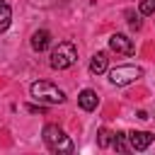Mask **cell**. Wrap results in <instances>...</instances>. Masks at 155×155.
<instances>
[{"instance_id":"cell-1","label":"cell","mask_w":155,"mask_h":155,"mask_svg":"<svg viewBox=\"0 0 155 155\" xmlns=\"http://www.w3.org/2000/svg\"><path fill=\"white\" fill-rule=\"evenodd\" d=\"M44 143L48 145V150H53V153H73L75 150V145H73V140L65 136V131L61 128V126H56V124H48V126H44Z\"/></svg>"},{"instance_id":"cell-2","label":"cell","mask_w":155,"mask_h":155,"mask_svg":"<svg viewBox=\"0 0 155 155\" xmlns=\"http://www.w3.org/2000/svg\"><path fill=\"white\" fill-rule=\"evenodd\" d=\"M31 97L41 104H63L65 102V92L58 90L53 82H46V80H39V82H31L29 87Z\"/></svg>"},{"instance_id":"cell-3","label":"cell","mask_w":155,"mask_h":155,"mask_svg":"<svg viewBox=\"0 0 155 155\" xmlns=\"http://www.w3.org/2000/svg\"><path fill=\"white\" fill-rule=\"evenodd\" d=\"M78 61V48L70 44V41H61L53 51H51V68L53 70H65V68H70L73 63Z\"/></svg>"},{"instance_id":"cell-4","label":"cell","mask_w":155,"mask_h":155,"mask_svg":"<svg viewBox=\"0 0 155 155\" xmlns=\"http://www.w3.org/2000/svg\"><path fill=\"white\" fill-rule=\"evenodd\" d=\"M140 75H143V70H140L138 65H116L114 70H109V80H111V85H116V87L131 85V82H136Z\"/></svg>"},{"instance_id":"cell-5","label":"cell","mask_w":155,"mask_h":155,"mask_svg":"<svg viewBox=\"0 0 155 155\" xmlns=\"http://www.w3.org/2000/svg\"><path fill=\"white\" fill-rule=\"evenodd\" d=\"M109 48H111L114 53L131 56V53H133V39H128L126 34H111V36H109Z\"/></svg>"},{"instance_id":"cell-6","label":"cell","mask_w":155,"mask_h":155,"mask_svg":"<svg viewBox=\"0 0 155 155\" xmlns=\"http://www.w3.org/2000/svg\"><path fill=\"white\" fill-rule=\"evenodd\" d=\"M153 133L150 131H131L128 133V145H131V150H145L150 143H153Z\"/></svg>"},{"instance_id":"cell-7","label":"cell","mask_w":155,"mask_h":155,"mask_svg":"<svg viewBox=\"0 0 155 155\" xmlns=\"http://www.w3.org/2000/svg\"><path fill=\"white\" fill-rule=\"evenodd\" d=\"M48 46H51V34H48L46 29H36V31L31 34V48L41 53V51H46Z\"/></svg>"},{"instance_id":"cell-8","label":"cell","mask_w":155,"mask_h":155,"mask_svg":"<svg viewBox=\"0 0 155 155\" xmlns=\"http://www.w3.org/2000/svg\"><path fill=\"white\" fill-rule=\"evenodd\" d=\"M107 65H109V58H107L104 51H97V53L90 58V73H92V75H102V73H107Z\"/></svg>"},{"instance_id":"cell-9","label":"cell","mask_w":155,"mask_h":155,"mask_svg":"<svg viewBox=\"0 0 155 155\" xmlns=\"http://www.w3.org/2000/svg\"><path fill=\"white\" fill-rule=\"evenodd\" d=\"M78 104H80L85 111H92V109H97L99 97H97V92H94V90H82V92L78 94Z\"/></svg>"},{"instance_id":"cell-10","label":"cell","mask_w":155,"mask_h":155,"mask_svg":"<svg viewBox=\"0 0 155 155\" xmlns=\"http://www.w3.org/2000/svg\"><path fill=\"white\" fill-rule=\"evenodd\" d=\"M97 143H99V148H109V145L114 143V133H111L109 128H99V133H97Z\"/></svg>"},{"instance_id":"cell-11","label":"cell","mask_w":155,"mask_h":155,"mask_svg":"<svg viewBox=\"0 0 155 155\" xmlns=\"http://www.w3.org/2000/svg\"><path fill=\"white\" fill-rule=\"evenodd\" d=\"M10 22H12V10L2 2V5H0V31H5V29L10 27Z\"/></svg>"},{"instance_id":"cell-12","label":"cell","mask_w":155,"mask_h":155,"mask_svg":"<svg viewBox=\"0 0 155 155\" xmlns=\"http://www.w3.org/2000/svg\"><path fill=\"white\" fill-rule=\"evenodd\" d=\"M126 138H128V133H121V131H116V133H114V143H111V145H114L119 153H126V150L131 148V145H126Z\"/></svg>"},{"instance_id":"cell-13","label":"cell","mask_w":155,"mask_h":155,"mask_svg":"<svg viewBox=\"0 0 155 155\" xmlns=\"http://www.w3.org/2000/svg\"><path fill=\"white\" fill-rule=\"evenodd\" d=\"M138 12L140 15H155V0H140L138 2Z\"/></svg>"},{"instance_id":"cell-14","label":"cell","mask_w":155,"mask_h":155,"mask_svg":"<svg viewBox=\"0 0 155 155\" xmlns=\"http://www.w3.org/2000/svg\"><path fill=\"white\" fill-rule=\"evenodd\" d=\"M126 19H128L131 29H140V19H138V15H136L133 10H126Z\"/></svg>"},{"instance_id":"cell-15","label":"cell","mask_w":155,"mask_h":155,"mask_svg":"<svg viewBox=\"0 0 155 155\" xmlns=\"http://www.w3.org/2000/svg\"><path fill=\"white\" fill-rule=\"evenodd\" d=\"M27 109H29V111H31V114H44V111H46V109H44V107H34V104H29V107H27Z\"/></svg>"},{"instance_id":"cell-16","label":"cell","mask_w":155,"mask_h":155,"mask_svg":"<svg viewBox=\"0 0 155 155\" xmlns=\"http://www.w3.org/2000/svg\"><path fill=\"white\" fill-rule=\"evenodd\" d=\"M0 5H2V0H0Z\"/></svg>"}]
</instances>
